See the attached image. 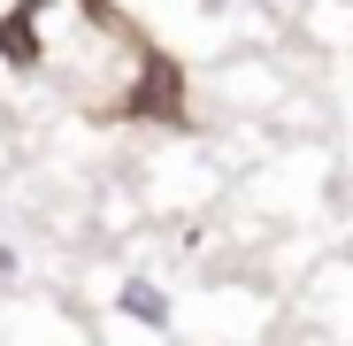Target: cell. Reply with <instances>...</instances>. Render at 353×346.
Listing matches in <instances>:
<instances>
[{
  "mask_svg": "<svg viewBox=\"0 0 353 346\" xmlns=\"http://www.w3.org/2000/svg\"><path fill=\"white\" fill-rule=\"evenodd\" d=\"M200 8H239V0H200Z\"/></svg>",
  "mask_w": 353,
  "mask_h": 346,
  "instance_id": "3957f363",
  "label": "cell"
},
{
  "mask_svg": "<svg viewBox=\"0 0 353 346\" xmlns=\"http://www.w3.org/2000/svg\"><path fill=\"white\" fill-rule=\"evenodd\" d=\"M0 277H16V247H0Z\"/></svg>",
  "mask_w": 353,
  "mask_h": 346,
  "instance_id": "7a4b0ae2",
  "label": "cell"
},
{
  "mask_svg": "<svg viewBox=\"0 0 353 346\" xmlns=\"http://www.w3.org/2000/svg\"><path fill=\"white\" fill-rule=\"evenodd\" d=\"M115 300H123V316H139L146 331H169V293H161L154 277H123V293H115Z\"/></svg>",
  "mask_w": 353,
  "mask_h": 346,
  "instance_id": "6da1fadb",
  "label": "cell"
}]
</instances>
